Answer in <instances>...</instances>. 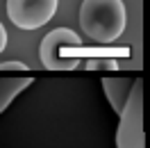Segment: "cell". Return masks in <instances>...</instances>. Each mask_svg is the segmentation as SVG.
Masks as SVG:
<instances>
[{
  "mask_svg": "<svg viewBox=\"0 0 150 148\" xmlns=\"http://www.w3.org/2000/svg\"><path fill=\"white\" fill-rule=\"evenodd\" d=\"M127 23L123 0H82L80 25L91 41L112 43L123 34Z\"/></svg>",
  "mask_w": 150,
  "mask_h": 148,
  "instance_id": "cell-1",
  "label": "cell"
},
{
  "mask_svg": "<svg viewBox=\"0 0 150 148\" xmlns=\"http://www.w3.org/2000/svg\"><path fill=\"white\" fill-rule=\"evenodd\" d=\"M82 39L68 28H55L41 39L39 57L48 71H75L80 66Z\"/></svg>",
  "mask_w": 150,
  "mask_h": 148,
  "instance_id": "cell-2",
  "label": "cell"
},
{
  "mask_svg": "<svg viewBox=\"0 0 150 148\" xmlns=\"http://www.w3.org/2000/svg\"><path fill=\"white\" fill-rule=\"evenodd\" d=\"M116 148H146L143 132V80L134 78L130 100L118 116L116 128Z\"/></svg>",
  "mask_w": 150,
  "mask_h": 148,
  "instance_id": "cell-3",
  "label": "cell"
},
{
  "mask_svg": "<svg viewBox=\"0 0 150 148\" xmlns=\"http://www.w3.org/2000/svg\"><path fill=\"white\" fill-rule=\"evenodd\" d=\"M59 0H7V16L21 30H39L52 21Z\"/></svg>",
  "mask_w": 150,
  "mask_h": 148,
  "instance_id": "cell-4",
  "label": "cell"
},
{
  "mask_svg": "<svg viewBox=\"0 0 150 148\" xmlns=\"http://www.w3.org/2000/svg\"><path fill=\"white\" fill-rule=\"evenodd\" d=\"M132 87H134V80L132 78H103V89L105 96L112 105V110L121 116V112L125 110V105L130 100Z\"/></svg>",
  "mask_w": 150,
  "mask_h": 148,
  "instance_id": "cell-5",
  "label": "cell"
},
{
  "mask_svg": "<svg viewBox=\"0 0 150 148\" xmlns=\"http://www.w3.org/2000/svg\"><path fill=\"white\" fill-rule=\"evenodd\" d=\"M30 84H32V78H0V114L9 107L14 98L21 96V91H25Z\"/></svg>",
  "mask_w": 150,
  "mask_h": 148,
  "instance_id": "cell-6",
  "label": "cell"
},
{
  "mask_svg": "<svg viewBox=\"0 0 150 148\" xmlns=\"http://www.w3.org/2000/svg\"><path fill=\"white\" fill-rule=\"evenodd\" d=\"M84 66L89 71H98V68H118V64H116L114 59H89Z\"/></svg>",
  "mask_w": 150,
  "mask_h": 148,
  "instance_id": "cell-7",
  "label": "cell"
},
{
  "mask_svg": "<svg viewBox=\"0 0 150 148\" xmlns=\"http://www.w3.org/2000/svg\"><path fill=\"white\" fill-rule=\"evenodd\" d=\"M0 71H30V66L25 62H2Z\"/></svg>",
  "mask_w": 150,
  "mask_h": 148,
  "instance_id": "cell-8",
  "label": "cell"
},
{
  "mask_svg": "<svg viewBox=\"0 0 150 148\" xmlns=\"http://www.w3.org/2000/svg\"><path fill=\"white\" fill-rule=\"evenodd\" d=\"M5 48H7V30H5V25L0 23V55L5 53Z\"/></svg>",
  "mask_w": 150,
  "mask_h": 148,
  "instance_id": "cell-9",
  "label": "cell"
}]
</instances>
